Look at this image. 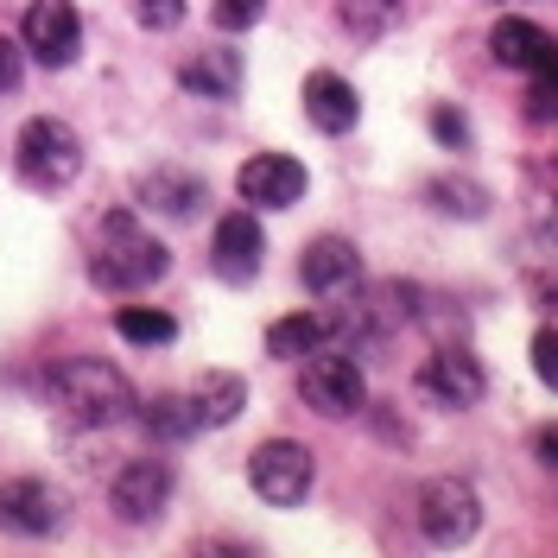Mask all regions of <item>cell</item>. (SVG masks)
<instances>
[{"label": "cell", "mask_w": 558, "mask_h": 558, "mask_svg": "<svg viewBox=\"0 0 558 558\" xmlns=\"http://www.w3.org/2000/svg\"><path fill=\"white\" fill-rule=\"evenodd\" d=\"M166 274H172V247L153 242L134 222V209H108L102 247H96V260H89V279H96L102 292H140V286H153V279H166Z\"/></svg>", "instance_id": "1"}, {"label": "cell", "mask_w": 558, "mask_h": 558, "mask_svg": "<svg viewBox=\"0 0 558 558\" xmlns=\"http://www.w3.org/2000/svg\"><path fill=\"white\" fill-rule=\"evenodd\" d=\"M51 407L70 425H121L134 413V387L121 368H108L102 355H76L64 368H51Z\"/></svg>", "instance_id": "2"}, {"label": "cell", "mask_w": 558, "mask_h": 558, "mask_svg": "<svg viewBox=\"0 0 558 558\" xmlns=\"http://www.w3.org/2000/svg\"><path fill=\"white\" fill-rule=\"evenodd\" d=\"M13 172L26 178L33 191H64V184H76V172H83V140H76V128L58 121V114H33L20 128V140H13Z\"/></svg>", "instance_id": "3"}, {"label": "cell", "mask_w": 558, "mask_h": 558, "mask_svg": "<svg viewBox=\"0 0 558 558\" xmlns=\"http://www.w3.org/2000/svg\"><path fill=\"white\" fill-rule=\"evenodd\" d=\"M299 400L324 418H349L368 407V381H362V362L349 355V349L324 343L305 355V368H299Z\"/></svg>", "instance_id": "4"}, {"label": "cell", "mask_w": 558, "mask_h": 558, "mask_svg": "<svg viewBox=\"0 0 558 558\" xmlns=\"http://www.w3.org/2000/svg\"><path fill=\"white\" fill-rule=\"evenodd\" d=\"M247 483L254 495L267 501V508H299L317 483V463L305 445H292V438H267L260 451L247 457Z\"/></svg>", "instance_id": "5"}, {"label": "cell", "mask_w": 558, "mask_h": 558, "mask_svg": "<svg viewBox=\"0 0 558 558\" xmlns=\"http://www.w3.org/2000/svg\"><path fill=\"white\" fill-rule=\"evenodd\" d=\"M413 387L432 400V407H451V413H463V407H476V400L488 393V368L463 343H445V349H432V355L418 362Z\"/></svg>", "instance_id": "6"}, {"label": "cell", "mask_w": 558, "mask_h": 558, "mask_svg": "<svg viewBox=\"0 0 558 558\" xmlns=\"http://www.w3.org/2000/svg\"><path fill=\"white\" fill-rule=\"evenodd\" d=\"M418 526H425L432 546H463V539H476V526H483V501H476V488L463 483V476H438V483H425L418 488Z\"/></svg>", "instance_id": "7"}, {"label": "cell", "mask_w": 558, "mask_h": 558, "mask_svg": "<svg viewBox=\"0 0 558 558\" xmlns=\"http://www.w3.org/2000/svg\"><path fill=\"white\" fill-rule=\"evenodd\" d=\"M70 521V501L38 476H13L0 483V533H20V539H51Z\"/></svg>", "instance_id": "8"}, {"label": "cell", "mask_w": 558, "mask_h": 558, "mask_svg": "<svg viewBox=\"0 0 558 558\" xmlns=\"http://www.w3.org/2000/svg\"><path fill=\"white\" fill-rule=\"evenodd\" d=\"M166 501H172V463H159V457H134V463H121L114 483H108V508H114L128 526L159 521Z\"/></svg>", "instance_id": "9"}, {"label": "cell", "mask_w": 558, "mask_h": 558, "mask_svg": "<svg viewBox=\"0 0 558 558\" xmlns=\"http://www.w3.org/2000/svg\"><path fill=\"white\" fill-rule=\"evenodd\" d=\"M20 45L51 70L76 64V51H83V13L70 0H33L26 7V26H20Z\"/></svg>", "instance_id": "10"}, {"label": "cell", "mask_w": 558, "mask_h": 558, "mask_svg": "<svg viewBox=\"0 0 558 558\" xmlns=\"http://www.w3.org/2000/svg\"><path fill=\"white\" fill-rule=\"evenodd\" d=\"M209 267H216V279H229V286H247V279H260V267H267V235H260V222H254L247 209H229V216L216 222Z\"/></svg>", "instance_id": "11"}, {"label": "cell", "mask_w": 558, "mask_h": 558, "mask_svg": "<svg viewBox=\"0 0 558 558\" xmlns=\"http://www.w3.org/2000/svg\"><path fill=\"white\" fill-rule=\"evenodd\" d=\"M305 166L299 159H286V153H254L242 172H235V191H242V204L254 209H292L305 197Z\"/></svg>", "instance_id": "12"}, {"label": "cell", "mask_w": 558, "mask_h": 558, "mask_svg": "<svg viewBox=\"0 0 558 558\" xmlns=\"http://www.w3.org/2000/svg\"><path fill=\"white\" fill-rule=\"evenodd\" d=\"M299 279L312 286L317 299H343L349 286L362 279V254H355V242H343V235H317V242L305 247V260H299Z\"/></svg>", "instance_id": "13"}, {"label": "cell", "mask_w": 558, "mask_h": 558, "mask_svg": "<svg viewBox=\"0 0 558 558\" xmlns=\"http://www.w3.org/2000/svg\"><path fill=\"white\" fill-rule=\"evenodd\" d=\"M305 121L317 134H349L362 121V96L349 89V76H337V70H312L305 76Z\"/></svg>", "instance_id": "14"}, {"label": "cell", "mask_w": 558, "mask_h": 558, "mask_svg": "<svg viewBox=\"0 0 558 558\" xmlns=\"http://www.w3.org/2000/svg\"><path fill=\"white\" fill-rule=\"evenodd\" d=\"M140 204L159 209V216H172V222H191L197 209L209 204V184L197 172H178V166H159V172L140 178Z\"/></svg>", "instance_id": "15"}, {"label": "cell", "mask_w": 558, "mask_h": 558, "mask_svg": "<svg viewBox=\"0 0 558 558\" xmlns=\"http://www.w3.org/2000/svg\"><path fill=\"white\" fill-rule=\"evenodd\" d=\"M488 51H495V64L533 76V70L546 64V51H553V33H546V26H533V20H521V13H508V20H495Z\"/></svg>", "instance_id": "16"}, {"label": "cell", "mask_w": 558, "mask_h": 558, "mask_svg": "<svg viewBox=\"0 0 558 558\" xmlns=\"http://www.w3.org/2000/svg\"><path fill=\"white\" fill-rule=\"evenodd\" d=\"M178 83L191 96H209V102H235L242 96V58L235 51H191L178 64Z\"/></svg>", "instance_id": "17"}, {"label": "cell", "mask_w": 558, "mask_h": 558, "mask_svg": "<svg viewBox=\"0 0 558 558\" xmlns=\"http://www.w3.org/2000/svg\"><path fill=\"white\" fill-rule=\"evenodd\" d=\"M324 343H337V317H324V312H292L267 330V355H279V362H305Z\"/></svg>", "instance_id": "18"}, {"label": "cell", "mask_w": 558, "mask_h": 558, "mask_svg": "<svg viewBox=\"0 0 558 558\" xmlns=\"http://www.w3.org/2000/svg\"><path fill=\"white\" fill-rule=\"evenodd\" d=\"M191 407H197V425H235L247 407V381L235 368H209L204 381L191 387Z\"/></svg>", "instance_id": "19"}, {"label": "cell", "mask_w": 558, "mask_h": 558, "mask_svg": "<svg viewBox=\"0 0 558 558\" xmlns=\"http://www.w3.org/2000/svg\"><path fill=\"white\" fill-rule=\"evenodd\" d=\"M140 425H146L159 445H184L191 432H204V425H197V407H191V393H153V400L140 407Z\"/></svg>", "instance_id": "20"}, {"label": "cell", "mask_w": 558, "mask_h": 558, "mask_svg": "<svg viewBox=\"0 0 558 558\" xmlns=\"http://www.w3.org/2000/svg\"><path fill=\"white\" fill-rule=\"evenodd\" d=\"M425 197L445 209V216H470V222L488 216V191H483V184H470V178H432V184H425Z\"/></svg>", "instance_id": "21"}, {"label": "cell", "mask_w": 558, "mask_h": 558, "mask_svg": "<svg viewBox=\"0 0 558 558\" xmlns=\"http://www.w3.org/2000/svg\"><path fill=\"white\" fill-rule=\"evenodd\" d=\"M114 330H121L128 343H140V349H159V343H172V337H178V317L172 312H140V305H128V312L114 317Z\"/></svg>", "instance_id": "22"}, {"label": "cell", "mask_w": 558, "mask_h": 558, "mask_svg": "<svg viewBox=\"0 0 558 558\" xmlns=\"http://www.w3.org/2000/svg\"><path fill=\"white\" fill-rule=\"evenodd\" d=\"M407 0H343V26L362 38H381L387 26H400Z\"/></svg>", "instance_id": "23"}, {"label": "cell", "mask_w": 558, "mask_h": 558, "mask_svg": "<svg viewBox=\"0 0 558 558\" xmlns=\"http://www.w3.org/2000/svg\"><path fill=\"white\" fill-rule=\"evenodd\" d=\"M134 20L146 33H178L184 26V0H134Z\"/></svg>", "instance_id": "24"}, {"label": "cell", "mask_w": 558, "mask_h": 558, "mask_svg": "<svg viewBox=\"0 0 558 558\" xmlns=\"http://www.w3.org/2000/svg\"><path fill=\"white\" fill-rule=\"evenodd\" d=\"M260 13H267V0H216V26L222 33H247Z\"/></svg>", "instance_id": "25"}, {"label": "cell", "mask_w": 558, "mask_h": 558, "mask_svg": "<svg viewBox=\"0 0 558 558\" xmlns=\"http://www.w3.org/2000/svg\"><path fill=\"white\" fill-rule=\"evenodd\" d=\"M533 375L558 393V330H539L533 337Z\"/></svg>", "instance_id": "26"}, {"label": "cell", "mask_w": 558, "mask_h": 558, "mask_svg": "<svg viewBox=\"0 0 558 558\" xmlns=\"http://www.w3.org/2000/svg\"><path fill=\"white\" fill-rule=\"evenodd\" d=\"M432 134L445 140L451 153H463V146H470V121H463L457 108H432Z\"/></svg>", "instance_id": "27"}, {"label": "cell", "mask_w": 558, "mask_h": 558, "mask_svg": "<svg viewBox=\"0 0 558 558\" xmlns=\"http://www.w3.org/2000/svg\"><path fill=\"white\" fill-rule=\"evenodd\" d=\"M20 76H26L20 45H13V38H0V96H13V89H20Z\"/></svg>", "instance_id": "28"}, {"label": "cell", "mask_w": 558, "mask_h": 558, "mask_svg": "<svg viewBox=\"0 0 558 558\" xmlns=\"http://www.w3.org/2000/svg\"><path fill=\"white\" fill-rule=\"evenodd\" d=\"M533 457H539L546 470H558V425H539V432H533Z\"/></svg>", "instance_id": "29"}, {"label": "cell", "mask_w": 558, "mask_h": 558, "mask_svg": "<svg viewBox=\"0 0 558 558\" xmlns=\"http://www.w3.org/2000/svg\"><path fill=\"white\" fill-rule=\"evenodd\" d=\"M533 114H539V121H558V89L533 83Z\"/></svg>", "instance_id": "30"}, {"label": "cell", "mask_w": 558, "mask_h": 558, "mask_svg": "<svg viewBox=\"0 0 558 558\" xmlns=\"http://www.w3.org/2000/svg\"><path fill=\"white\" fill-rule=\"evenodd\" d=\"M533 83H546V89H558V38H553V51H546V64L533 70Z\"/></svg>", "instance_id": "31"}]
</instances>
